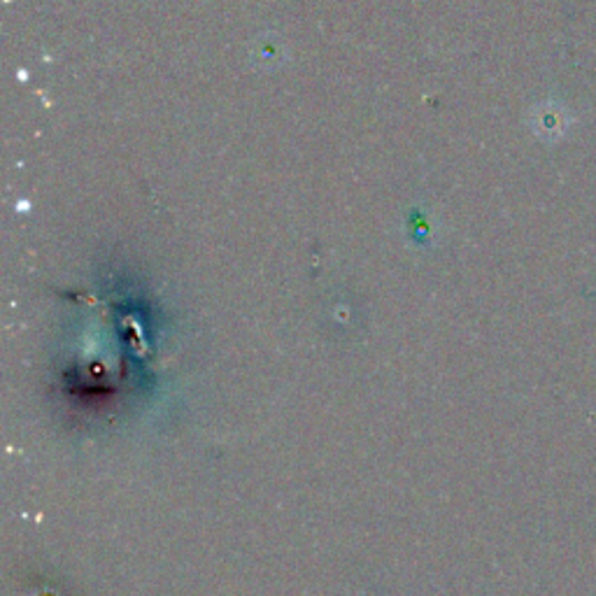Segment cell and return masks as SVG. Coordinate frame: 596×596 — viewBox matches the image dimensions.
Masks as SVG:
<instances>
[{
  "label": "cell",
  "instance_id": "cell-1",
  "mask_svg": "<svg viewBox=\"0 0 596 596\" xmlns=\"http://www.w3.org/2000/svg\"><path fill=\"white\" fill-rule=\"evenodd\" d=\"M576 124V117L557 100H545L539 108H534V134L545 142H560Z\"/></svg>",
  "mask_w": 596,
  "mask_h": 596
}]
</instances>
